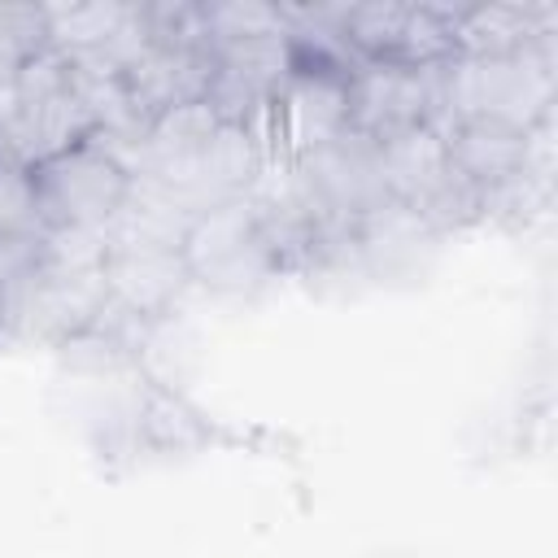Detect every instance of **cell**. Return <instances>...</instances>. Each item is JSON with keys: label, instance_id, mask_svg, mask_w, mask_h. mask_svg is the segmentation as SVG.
I'll return each instance as SVG.
<instances>
[{"label": "cell", "instance_id": "obj_4", "mask_svg": "<svg viewBox=\"0 0 558 558\" xmlns=\"http://www.w3.org/2000/svg\"><path fill=\"white\" fill-rule=\"evenodd\" d=\"M445 118V65H388L362 61L349 74V131L366 140L397 135L405 126H440Z\"/></svg>", "mask_w": 558, "mask_h": 558}, {"label": "cell", "instance_id": "obj_7", "mask_svg": "<svg viewBox=\"0 0 558 558\" xmlns=\"http://www.w3.org/2000/svg\"><path fill=\"white\" fill-rule=\"evenodd\" d=\"M105 288L109 314L153 327L170 314L179 292L187 288V270L174 240L144 235H105Z\"/></svg>", "mask_w": 558, "mask_h": 558}, {"label": "cell", "instance_id": "obj_14", "mask_svg": "<svg viewBox=\"0 0 558 558\" xmlns=\"http://www.w3.org/2000/svg\"><path fill=\"white\" fill-rule=\"evenodd\" d=\"M205 26H209V48L262 39V35H283V4L218 0V4H205Z\"/></svg>", "mask_w": 558, "mask_h": 558}, {"label": "cell", "instance_id": "obj_13", "mask_svg": "<svg viewBox=\"0 0 558 558\" xmlns=\"http://www.w3.org/2000/svg\"><path fill=\"white\" fill-rule=\"evenodd\" d=\"M140 31L148 44L161 48H209V26H205V4L192 0H153L135 4Z\"/></svg>", "mask_w": 558, "mask_h": 558}, {"label": "cell", "instance_id": "obj_10", "mask_svg": "<svg viewBox=\"0 0 558 558\" xmlns=\"http://www.w3.org/2000/svg\"><path fill=\"white\" fill-rule=\"evenodd\" d=\"M375 157H379V179L388 201L414 209L418 218L449 192V183L458 179L449 166V148H445V131L440 126H405L397 135L375 140Z\"/></svg>", "mask_w": 558, "mask_h": 558}, {"label": "cell", "instance_id": "obj_11", "mask_svg": "<svg viewBox=\"0 0 558 558\" xmlns=\"http://www.w3.org/2000/svg\"><path fill=\"white\" fill-rule=\"evenodd\" d=\"M214 78V48H161V44H144L126 65H122V83L140 109L144 122L196 105L205 100Z\"/></svg>", "mask_w": 558, "mask_h": 558}, {"label": "cell", "instance_id": "obj_3", "mask_svg": "<svg viewBox=\"0 0 558 558\" xmlns=\"http://www.w3.org/2000/svg\"><path fill=\"white\" fill-rule=\"evenodd\" d=\"M44 231H105L131 201V170L92 135L31 166Z\"/></svg>", "mask_w": 558, "mask_h": 558}, {"label": "cell", "instance_id": "obj_8", "mask_svg": "<svg viewBox=\"0 0 558 558\" xmlns=\"http://www.w3.org/2000/svg\"><path fill=\"white\" fill-rule=\"evenodd\" d=\"M344 131H349V78L318 70H292L262 126L275 161L314 153Z\"/></svg>", "mask_w": 558, "mask_h": 558}, {"label": "cell", "instance_id": "obj_9", "mask_svg": "<svg viewBox=\"0 0 558 558\" xmlns=\"http://www.w3.org/2000/svg\"><path fill=\"white\" fill-rule=\"evenodd\" d=\"M440 131H445L453 174L462 183H471L488 205L532 174L536 131H523V126H510L497 118H453Z\"/></svg>", "mask_w": 558, "mask_h": 558}, {"label": "cell", "instance_id": "obj_16", "mask_svg": "<svg viewBox=\"0 0 558 558\" xmlns=\"http://www.w3.org/2000/svg\"><path fill=\"white\" fill-rule=\"evenodd\" d=\"M4 331H9V301L0 296V336H4Z\"/></svg>", "mask_w": 558, "mask_h": 558}, {"label": "cell", "instance_id": "obj_6", "mask_svg": "<svg viewBox=\"0 0 558 558\" xmlns=\"http://www.w3.org/2000/svg\"><path fill=\"white\" fill-rule=\"evenodd\" d=\"M292 170V179L301 183V192L336 222L357 227L366 214H375L379 205H388L384 179H379V157H375V140L344 131L336 140H327L314 153L288 157L283 161Z\"/></svg>", "mask_w": 558, "mask_h": 558}, {"label": "cell", "instance_id": "obj_15", "mask_svg": "<svg viewBox=\"0 0 558 558\" xmlns=\"http://www.w3.org/2000/svg\"><path fill=\"white\" fill-rule=\"evenodd\" d=\"M26 231H44V222L35 214L31 170L13 166V161H0V240L26 235Z\"/></svg>", "mask_w": 558, "mask_h": 558}, {"label": "cell", "instance_id": "obj_12", "mask_svg": "<svg viewBox=\"0 0 558 558\" xmlns=\"http://www.w3.org/2000/svg\"><path fill=\"white\" fill-rule=\"evenodd\" d=\"M458 52H514L554 44L549 4H453Z\"/></svg>", "mask_w": 558, "mask_h": 558}, {"label": "cell", "instance_id": "obj_1", "mask_svg": "<svg viewBox=\"0 0 558 558\" xmlns=\"http://www.w3.org/2000/svg\"><path fill=\"white\" fill-rule=\"evenodd\" d=\"M554 113V44L514 52H458L445 61V122L497 118L536 131Z\"/></svg>", "mask_w": 558, "mask_h": 558}, {"label": "cell", "instance_id": "obj_2", "mask_svg": "<svg viewBox=\"0 0 558 558\" xmlns=\"http://www.w3.org/2000/svg\"><path fill=\"white\" fill-rule=\"evenodd\" d=\"M179 257H183L187 283L222 296H248L270 279H279V266L270 257V244L262 235V218L248 192L192 214L179 240Z\"/></svg>", "mask_w": 558, "mask_h": 558}, {"label": "cell", "instance_id": "obj_5", "mask_svg": "<svg viewBox=\"0 0 558 558\" xmlns=\"http://www.w3.org/2000/svg\"><path fill=\"white\" fill-rule=\"evenodd\" d=\"M288 78H292L288 35L222 44L214 48V78H209L205 105L222 126L262 131Z\"/></svg>", "mask_w": 558, "mask_h": 558}]
</instances>
